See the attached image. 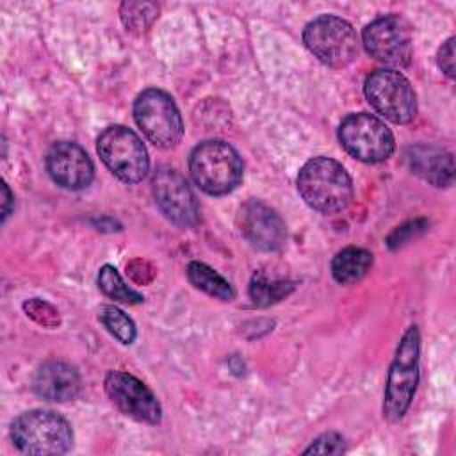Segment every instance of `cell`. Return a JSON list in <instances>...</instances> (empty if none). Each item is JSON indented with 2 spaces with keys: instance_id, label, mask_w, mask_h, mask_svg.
Listing matches in <instances>:
<instances>
[{
  "instance_id": "obj_9",
  "label": "cell",
  "mask_w": 456,
  "mask_h": 456,
  "mask_svg": "<svg viewBox=\"0 0 456 456\" xmlns=\"http://www.w3.org/2000/svg\"><path fill=\"white\" fill-rule=\"evenodd\" d=\"M367 102L387 119L406 125L417 114V100L404 75L392 69H378L365 80Z\"/></svg>"
},
{
  "instance_id": "obj_24",
  "label": "cell",
  "mask_w": 456,
  "mask_h": 456,
  "mask_svg": "<svg viewBox=\"0 0 456 456\" xmlns=\"http://www.w3.org/2000/svg\"><path fill=\"white\" fill-rule=\"evenodd\" d=\"M27 315H30L34 321H37L39 324L43 326H48V328H53L59 324V312L46 301H41V299H28L25 305H23Z\"/></svg>"
},
{
  "instance_id": "obj_14",
  "label": "cell",
  "mask_w": 456,
  "mask_h": 456,
  "mask_svg": "<svg viewBox=\"0 0 456 456\" xmlns=\"http://www.w3.org/2000/svg\"><path fill=\"white\" fill-rule=\"evenodd\" d=\"M46 169L52 180L69 191H80L93 182L94 166L77 142L61 141L46 153Z\"/></svg>"
},
{
  "instance_id": "obj_16",
  "label": "cell",
  "mask_w": 456,
  "mask_h": 456,
  "mask_svg": "<svg viewBox=\"0 0 456 456\" xmlns=\"http://www.w3.org/2000/svg\"><path fill=\"white\" fill-rule=\"evenodd\" d=\"M410 169L435 187H449L454 182L452 155L433 144H415L408 150Z\"/></svg>"
},
{
  "instance_id": "obj_26",
  "label": "cell",
  "mask_w": 456,
  "mask_h": 456,
  "mask_svg": "<svg viewBox=\"0 0 456 456\" xmlns=\"http://www.w3.org/2000/svg\"><path fill=\"white\" fill-rule=\"evenodd\" d=\"M438 66L449 78L454 77V37H449L440 46V50H438Z\"/></svg>"
},
{
  "instance_id": "obj_17",
  "label": "cell",
  "mask_w": 456,
  "mask_h": 456,
  "mask_svg": "<svg viewBox=\"0 0 456 456\" xmlns=\"http://www.w3.org/2000/svg\"><path fill=\"white\" fill-rule=\"evenodd\" d=\"M372 265V253L363 248H344L331 260V274L342 285L360 281Z\"/></svg>"
},
{
  "instance_id": "obj_25",
  "label": "cell",
  "mask_w": 456,
  "mask_h": 456,
  "mask_svg": "<svg viewBox=\"0 0 456 456\" xmlns=\"http://www.w3.org/2000/svg\"><path fill=\"white\" fill-rule=\"evenodd\" d=\"M428 228V221L424 219H415V221H410V223H404L401 226H397L387 239V244L390 249H395L403 244H406L411 237L422 233L424 230Z\"/></svg>"
},
{
  "instance_id": "obj_12",
  "label": "cell",
  "mask_w": 456,
  "mask_h": 456,
  "mask_svg": "<svg viewBox=\"0 0 456 456\" xmlns=\"http://www.w3.org/2000/svg\"><path fill=\"white\" fill-rule=\"evenodd\" d=\"M105 392L112 404L126 417L144 422L159 424L162 408L155 394L135 376L121 370H112L105 378Z\"/></svg>"
},
{
  "instance_id": "obj_7",
  "label": "cell",
  "mask_w": 456,
  "mask_h": 456,
  "mask_svg": "<svg viewBox=\"0 0 456 456\" xmlns=\"http://www.w3.org/2000/svg\"><path fill=\"white\" fill-rule=\"evenodd\" d=\"M134 118L142 134L159 148H173L182 139L180 110L162 89L150 87L142 91L134 103Z\"/></svg>"
},
{
  "instance_id": "obj_27",
  "label": "cell",
  "mask_w": 456,
  "mask_h": 456,
  "mask_svg": "<svg viewBox=\"0 0 456 456\" xmlns=\"http://www.w3.org/2000/svg\"><path fill=\"white\" fill-rule=\"evenodd\" d=\"M2 194H4V205H2V219L5 221L7 216L11 214V203H12V196H11V191L7 187V183H2Z\"/></svg>"
},
{
  "instance_id": "obj_20",
  "label": "cell",
  "mask_w": 456,
  "mask_h": 456,
  "mask_svg": "<svg viewBox=\"0 0 456 456\" xmlns=\"http://www.w3.org/2000/svg\"><path fill=\"white\" fill-rule=\"evenodd\" d=\"M98 287L102 289V292L105 296H109L110 299L114 301H119V303H128V305H137V303H142L144 297L135 292L134 289H130L123 278L119 276L118 269L105 264L100 273H98Z\"/></svg>"
},
{
  "instance_id": "obj_13",
  "label": "cell",
  "mask_w": 456,
  "mask_h": 456,
  "mask_svg": "<svg viewBox=\"0 0 456 456\" xmlns=\"http://www.w3.org/2000/svg\"><path fill=\"white\" fill-rule=\"evenodd\" d=\"M239 230L258 251H278L285 246L287 228L280 214L260 200L246 201L239 210Z\"/></svg>"
},
{
  "instance_id": "obj_22",
  "label": "cell",
  "mask_w": 456,
  "mask_h": 456,
  "mask_svg": "<svg viewBox=\"0 0 456 456\" xmlns=\"http://www.w3.org/2000/svg\"><path fill=\"white\" fill-rule=\"evenodd\" d=\"M119 14L128 30L144 32L157 20L159 5L153 2H123Z\"/></svg>"
},
{
  "instance_id": "obj_10",
  "label": "cell",
  "mask_w": 456,
  "mask_h": 456,
  "mask_svg": "<svg viewBox=\"0 0 456 456\" xmlns=\"http://www.w3.org/2000/svg\"><path fill=\"white\" fill-rule=\"evenodd\" d=\"M363 46L379 62L403 68L413 55L411 28L399 14H387L370 21L363 30Z\"/></svg>"
},
{
  "instance_id": "obj_15",
  "label": "cell",
  "mask_w": 456,
  "mask_h": 456,
  "mask_svg": "<svg viewBox=\"0 0 456 456\" xmlns=\"http://www.w3.org/2000/svg\"><path fill=\"white\" fill-rule=\"evenodd\" d=\"M80 374L78 370L59 360H50L43 363L32 379L34 392L53 403H68L73 401L80 392Z\"/></svg>"
},
{
  "instance_id": "obj_1",
  "label": "cell",
  "mask_w": 456,
  "mask_h": 456,
  "mask_svg": "<svg viewBox=\"0 0 456 456\" xmlns=\"http://www.w3.org/2000/svg\"><path fill=\"white\" fill-rule=\"evenodd\" d=\"M297 191L308 207L322 214L340 212L353 200L351 176L330 157H315L299 169Z\"/></svg>"
},
{
  "instance_id": "obj_6",
  "label": "cell",
  "mask_w": 456,
  "mask_h": 456,
  "mask_svg": "<svg viewBox=\"0 0 456 456\" xmlns=\"http://www.w3.org/2000/svg\"><path fill=\"white\" fill-rule=\"evenodd\" d=\"M96 150L103 164L123 182L137 183L148 173L150 159L142 141L123 125L105 128L98 135Z\"/></svg>"
},
{
  "instance_id": "obj_2",
  "label": "cell",
  "mask_w": 456,
  "mask_h": 456,
  "mask_svg": "<svg viewBox=\"0 0 456 456\" xmlns=\"http://www.w3.org/2000/svg\"><path fill=\"white\" fill-rule=\"evenodd\" d=\"M242 160L224 141L200 142L189 157V171L196 185L212 196L232 192L242 180Z\"/></svg>"
},
{
  "instance_id": "obj_19",
  "label": "cell",
  "mask_w": 456,
  "mask_h": 456,
  "mask_svg": "<svg viewBox=\"0 0 456 456\" xmlns=\"http://www.w3.org/2000/svg\"><path fill=\"white\" fill-rule=\"evenodd\" d=\"M294 290V283L287 280H273L262 273H256L249 283V297L256 306H269L281 301Z\"/></svg>"
},
{
  "instance_id": "obj_4",
  "label": "cell",
  "mask_w": 456,
  "mask_h": 456,
  "mask_svg": "<svg viewBox=\"0 0 456 456\" xmlns=\"http://www.w3.org/2000/svg\"><path fill=\"white\" fill-rule=\"evenodd\" d=\"M419 328L410 326L397 344L395 356L388 370L383 401V417L390 422L401 420L411 404L419 383Z\"/></svg>"
},
{
  "instance_id": "obj_18",
  "label": "cell",
  "mask_w": 456,
  "mask_h": 456,
  "mask_svg": "<svg viewBox=\"0 0 456 456\" xmlns=\"http://www.w3.org/2000/svg\"><path fill=\"white\" fill-rule=\"evenodd\" d=\"M187 278L196 289L203 290L212 297H217L221 301H232L235 297L230 281L203 262H191L187 265Z\"/></svg>"
},
{
  "instance_id": "obj_11",
  "label": "cell",
  "mask_w": 456,
  "mask_h": 456,
  "mask_svg": "<svg viewBox=\"0 0 456 456\" xmlns=\"http://www.w3.org/2000/svg\"><path fill=\"white\" fill-rule=\"evenodd\" d=\"M151 191L160 212L176 226L189 228L200 221V203L176 169L169 166L157 167L151 176Z\"/></svg>"
},
{
  "instance_id": "obj_8",
  "label": "cell",
  "mask_w": 456,
  "mask_h": 456,
  "mask_svg": "<svg viewBox=\"0 0 456 456\" xmlns=\"http://www.w3.org/2000/svg\"><path fill=\"white\" fill-rule=\"evenodd\" d=\"M338 141L344 150L362 162H383L394 153L390 128L369 112L349 114L338 126Z\"/></svg>"
},
{
  "instance_id": "obj_23",
  "label": "cell",
  "mask_w": 456,
  "mask_h": 456,
  "mask_svg": "<svg viewBox=\"0 0 456 456\" xmlns=\"http://www.w3.org/2000/svg\"><path fill=\"white\" fill-rule=\"evenodd\" d=\"M346 451V440L340 433L328 431L317 436L310 447L305 449V454H342Z\"/></svg>"
},
{
  "instance_id": "obj_5",
  "label": "cell",
  "mask_w": 456,
  "mask_h": 456,
  "mask_svg": "<svg viewBox=\"0 0 456 456\" xmlns=\"http://www.w3.org/2000/svg\"><path fill=\"white\" fill-rule=\"evenodd\" d=\"M306 48L326 66L344 68L358 55V36L353 25L338 16L322 14L303 30Z\"/></svg>"
},
{
  "instance_id": "obj_3",
  "label": "cell",
  "mask_w": 456,
  "mask_h": 456,
  "mask_svg": "<svg viewBox=\"0 0 456 456\" xmlns=\"http://www.w3.org/2000/svg\"><path fill=\"white\" fill-rule=\"evenodd\" d=\"M11 440L25 454H64L73 444V429L55 411L30 410L12 420Z\"/></svg>"
},
{
  "instance_id": "obj_21",
  "label": "cell",
  "mask_w": 456,
  "mask_h": 456,
  "mask_svg": "<svg viewBox=\"0 0 456 456\" xmlns=\"http://www.w3.org/2000/svg\"><path fill=\"white\" fill-rule=\"evenodd\" d=\"M98 319L107 328L110 335H114L121 344H132L135 340V324L134 321L118 306L105 305L98 312Z\"/></svg>"
}]
</instances>
